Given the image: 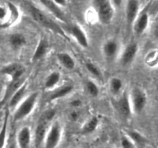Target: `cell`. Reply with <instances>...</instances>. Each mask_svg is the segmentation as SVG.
<instances>
[{
	"label": "cell",
	"instance_id": "2",
	"mask_svg": "<svg viewBox=\"0 0 158 148\" xmlns=\"http://www.w3.org/2000/svg\"><path fill=\"white\" fill-rule=\"evenodd\" d=\"M54 115H55V110H47L46 112L44 113L41 117H40L34 133L35 145L36 146H40L44 140L47 132L50 127L49 123H51Z\"/></svg>",
	"mask_w": 158,
	"mask_h": 148
},
{
	"label": "cell",
	"instance_id": "5",
	"mask_svg": "<svg viewBox=\"0 0 158 148\" xmlns=\"http://www.w3.org/2000/svg\"><path fill=\"white\" fill-rule=\"evenodd\" d=\"M62 137V127L58 121L50 126L44 140V148H57Z\"/></svg>",
	"mask_w": 158,
	"mask_h": 148
},
{
	"label": "cell",
	"instance_id": "11",
	"mask_svg": "<svg viewBox=\"0 0 158 148\" xmlns=\"http://www.w3.org/2000/svg\"><path fill=\"white\" fill-rule=\"evenodd\" d=\"M1 72L5 75H8L11 79H18L23 77L24 73L23 66L19 63H12L6 66H4L1 70Z\"/></svg>",
	"mask_w": 158,
	"mask_h": 148
},
{
	"label": "cell",
	"instance_id": "3",
	"mask_svg": "<svg viewBox=\"0 0 158 148\" xmlns=\"http://www.w3.org/2000/svg\"><path fill=\"white\" fill-rule=\"evenodd\" d=\"M92 6L96 13L98 19L102 24L107 25L112 22L114 10L110 0H93Z\"/></svg>",
	"mask_w": 158,
	"mask_h": 148
},
{
	"label": "cell",
	"instance_id": "21",
	"mask_svg": "<svg viewBox=\"0 0 158 148\" xmlns=\"http://www.w3.org/2000/svg\"><path fill=\"white\" fill-rule=\"evenodd\" d=\"M73 89H74V87H73L72 85L62 86L61 87L54 90V93H53L51 95V96H50V100H55V99L64 97L65 96L68 95L71 91H72Z\"/></svg>",
	"mask_w": 158,
	"mask_h": 148
},
{
	"label": "cell",
	"instance_id": "35",
	"mask_svg": "<svg viewBox=\"0 0 158 148\" xmlns=\"http://www.w3.org/2000/svg\"><path fill=\"white\" fill-rule=\"evenodd\" d=\"M9 148H18L17 143L16 141H12V143L9 146Z\"/></svg>",
	"mask_w": 158,
	"mask_h": 148
},
{
	"label": "cell",
	"instance_id": "8",
	"mask_svg": "<svg viewBox=\"0 0 158 148\" xmlns=\"http://www.w3.org/2000/svg\"><path fill=\"white\" fill-rule=\"evenodd\" d=\"M139 12L138 0H128L126 8V21L128 29L133 28V23L137 18Z\"/></svg>",
	"mask_w": 158,
	"mask_h": 148
},
{
	"label": "cell",
	"instance_id": "34",
	"mask_svg": "<svg viewBox=\"0 0 158 148\" xmlns=\"http://www.w3.org/2000/svg\"><path fill=\"white\" fill-rule=\"evenodd\" d=\"M153 36L158 40V24L154 27V29H153Z\"/></svg>",
	"mask_w": 158,
	"mask_h": 148
},
{
	"label": "cell",
	"instance_id": "37",
	"mask_svg": "<svg viewBox=\"0 0 158 148\" xmlns=\"http://www.w3.org/2000/svg\"><path fill=\"white\" fill-rule=\"evenodd\" d=\"M10 1H13V0H10Z\"/></svg>",
	"mask_w": 158,
	"mask_h": 148
},
{
	"label": "cell",
	"instance_id": "13",
	"mask_svg": "<svg viewBox=\"0 0 158 148\" xmlns=\"http://www.w3.org/2000/svg\"><path fill=\"white\" fill-rule=\"evenodd\" d=\"M70 33L74 36L76 41L83 48H87L89 46V40L84 30L77 25H73L70 28Z\"/></svg>",
	"mask_w": 158,
	"mask_h": 148
},
{
	"label": "cell",
	"instance_id": "26",
	"mask_svg": "<svg viewBox=\"0 0 158 148\" xmlns=\"http://www.w3.org/2000/svg\"><path fill=\"white\" fill-rule=\"evenodd\" d=\"M110 90L114 95H117L120 93L123 88V82L119 78L114 77L111 80L110 84Z\"/></svg>",
	"mask_w": 158,
	"mask_h": 148
},
{
	"label": "cell",
	"instance_id": "25",
	"mask_svg": "<svg viewBox=\"0 0 158 148\" xmlns=\"http://www.w3.org/2000/svg\"><path fill=\"white\" fill-rule=\"evenodd\" d=\"M8 120H9V111L7 110L5 114L3 124H2L1 130H0V148H3L6 143V138L7 134V127H8Z\"/></svg>",
	"mask_w": 158,
	"mask_h": 148
},
{
	"label": "cell",
	"instance_id": "18",
	"mask_svg": "<svg viewBox=\"0 0 158 148\" xmlns=\"http://www.w3.org/2000/svg\"><path fill=\"white\" fill-rule=\"evenodd\" d=\"M118 50V44L115 40H109L103 45V53L106 58L113 59Z\"/></svg>",
	"mask_w": 158,
	"mask_h": 148
},
{
	"label": "cell",
	"instance_id": "31",
	"mask_svg": "<svg viewBox=\"0 0 158 148\" xmlns=\"http://www.w3.org/2000/svg\"><path fill=\"white\" fill-rule=\"evenodd\" d=\"M69 118L71 120L74 121V120H77L78 119V113L76 112V111H71L69 114Z\"/></svg>",
	"mask_w": 158,
	"mask_h": 148
},
{
	"label": "cell",
	"instance_id": "4",
	"mask_svg": "<svg viewBox=\"0 0 158 148\" xmlns=\"http://www.w3.org/2000/svg\"><path fill=\"white\" fill-rule=\"evenodd\" d=\"M30 13H31L33 19L36 22H38L40 25L48 29L51 30V31L54 32V33H57V34L60 35V36H64V38H67L66 34L63 31L61 27L57 25L52 19L48 17L41 10H39L36 7H34L33 6H30Z\"/></svg>",
	"mask_w": 158,
	"mask_h": 148
},
{
	"label": "cell",
	"instance_id": "10",
	"mask_svg": "<svg viewBox=\"0 0 158 148\" xmlns=\"http://www.w3.org/2000/svg\"><path fill=\"white\" fill-rule=\"evenodd\" d=\"M138 52V46L136 43H133L128 45L124 49L120 57V62L123 66L130 65L136 57Z\"/></svg>",
	"mask_w": 158,
	"mask_h": 148
},
{
	"label": "cell",
	"instance_id": "32",
	"mask_svg": "<svg viewBox=\"0 0 158 148\" xmlns=\"http://www.w3.org/2000/svg\"><path fill=\"white\" fill-rule=\"evenodd\" d=\"M59 6H65L67 4V0H53Z\"/></svg>",
	"mask_w": 158,
	"mask_h": 148
},
{
	"label": "cell",
	"instance_id": "28",
	"mask_svg": "<svg viewBox=\"0 0 158 148\" xmlns=\"http://www.w3.org/2000/svg\"><path fill=\"white\" fill-rule=\"evenodd\" d=\"M85 66L87 70L92 74V76H95V77L97 78L101 77L102 72L101 71H100L99 68H98L96 65H95L92 63H90V62H88V63H86Z\"/></svg>",
	"mask_w": 158,
	"mask_h": 148
},
{
	"label": "cell",
	"instance_id": "33",
	"mask_svg": "<svg viewBox=\"0 0 158 148\" xmlns=\"http://www.w3.org/2000/svg\"><path fill=\"white\" fill-rule=\"evenodd\" d=\"M81 104V101L80 99H74L71 102V105L73 107H79Z\"/></svg>",
	"mask_w": 158,
	"mask_h": 148
},
{
	"label": "cell",
	"instance_id": "15",
	"mask_svg": "<svg viewBox=\"0 0 158 148\" xmlns=\"http://www.w3.org/2000/svg\"><path fill=\"white\" fill-rule=\"evenodd\" d=\"M149 24V16L146 12L141 13L133 23V28L136 35H142L147 29Z\"/></svg>",
	"mask_w": 158,
	"mask_h": 148
},
{
	"label": "cell",
	"instance_id": "22",
	"mask_svg": "<svg viewBox=\"0 0 158 148\" xmlns=\"http://www.w3.org/2000/svg\"><path fill=\"white\" fill-rule=\"evenodd\" d=\"M10 43L13 49H18L27 43V39L23 34L14 33V34L10 36Z\"/></svg>",
	"mask_w": 158,
	"mask_h": 148
},
{
	"label": "cell",
	"instance_id": "19",
	"mask_svg": "<svg viewBox=\"0 0 158 148\" xmlns=\"http://www.w3.org/2000/svg\"><path fill=\"white\" fill-rule=\"evenodd\" d=\"M59 63L68 70H71L75 66V62L71 55L67 53H59L57 55Z\"/></svg>",
	"mask_w": 158,
	"mask_h": 148
},
{
	"label": "cell",
	"instance_id": "24",
	"mask_svg": "<svg viewBox=\"0 0 158 148\" xmlns=\"http://www.w3.org/2000/svg\"><path fill=\"white\" fill-rule=\"evenodd\" d=\"M128 137H130V140L133 141L134 145L136 146H143L146 144L147 143V140L145 137L139 133L138 131L136 130H130L128 132Z\"/></svg>",
	"mask_w": 158,
	"mask_h": 148
},
{
	"label": "cell",
	"instance_id": "16",
	"mask_svg": "<svg viewBox=\"0 0 158 148\" xmlns=\"http://www.w3.org/2000/svg\"><path fill=\"white\" fill-rule=\"evenodd\" d=\"M49 46H48V43L46 40L44 39H41L38 42V44L36 46V49H35L34 53L33 54V57H32V61L36 62L38 60H41L42 58L45 56L47 54L48 49Z\"/></svg>",
	"mask_w": 158,
	"mask_h": 148
},
{
	"label": "cell",
	"instance_id": "20",
	"mask_svg": "<svg viewBox=\"0 0 158 148\" xmlns=\"http://www.w3.org/2000/svg\"><path fill=\"white\" fill-rule=\"evenodd\" d=\"M98 126V120L97 117H93L89 119L83 124L81 129V133L83 135H89L96 130Z\"/></svg>",
	"mask_w": 158,
	"mask_h": 148
},
{
	"label": "cell",
	"instance_id": "12",
	"mask_svg": "<svg viewBox=\"0 0 158 148\" xmlns=\"http://www.w3.org/2000/svg\"><path fill=\"white\" fill-rule=\"evenodd\" d=\"M40 2H41L42 5L46 7L57 19L63 22H68L65 15L64 14L59 6L57 5L53 0H40Z\"/></svg>",
	"mask_w": 158,
	"mask_h": 148
},
{
	"label": "cell",
	"instance_id": "7",
	"mask_svg": "<svg viewBox=\"0 0 158 148\" xmlns=\"http://www.w3.org/2000/svg\"><path fill=\"white\" fill-rule=\"evenodd\" d=\"M115 107L118 114L123 119H128L131 117L132 105L127 92H124L116 101Z\"/></svg>",
	"mask_w": 158,
	"mask_h": 148
},
{
	"label": "cell",
	"instance_id": "17",
	"mask_svg": "<svg viewBox=\"0 0 158 148\" xmlns=\"http://www.w3.org/2000/svg\"><path fill=\"white\" fill-rule=\"evenodd\" d=\"M27 92V84H23L16 92L13 94L9 100V106L11 108L16 107L23 101L24 96Z\"/></svg>",
	"mask_w": 158,
	"mask_h": 148
},
{
	"label": "cell",
	"instance_id": "23",
	"mask_svg": "<svg viewBox=\"0 0 158 148\" xmlns=\"http://www.w3.org/2000/svg\"><path fill=\"white\" fill-rule=\"evenodd\" d=\"M60 80V75L58 72H53L45 80L44 87L47 90H51L57 85Z\"/></svg>",
	"mask_w": 158,
	"mask_h": 148
},
{
	"label": "cell",
	"instance_id": "27",
	"mask_svg": "<svg viewBox=\"0 0 158 148\" xmlns=\"http://www.w3.org/2000/svg\"><path fill=\"white\" fill-rule=\"evenodd\" d=\"M85 88L87 93L92 97H95L99 93V89L95 82L92 80H87L85 83Z\"/></svg>",
	"mask_w": 158,
	"mask_h": 148
},
{
	"label": "cell",
	"instance_id": "29",
	"mask_svg": "<svg viewBox=\"0 0 158 148\" xmlns=\"http://www.w3.org/2000/svg\"><path fill=\"white\" fill-rule=\"evenodd\" d=\"M121 145L123 148H133L135 146L128 136H123L121 138Z\"/></svg>",
	"mask_w": 158,
	"mask_h": 148
},
{
	"label": "cell",
	"instance_id": "30",
	"mask_svg": "<svg viewBox=\"0 0 158 148\" xmlns=\"http://www.w3.org/2000/svg\"><path fill=\"white\" fill-rule=\"evenodd\" d=\"M8 16V10L6 7L0 6V21H5Z\"/></svg>",
	"mask_w": 158,
	"mask_h": 148
},
{
	"label": "cell",
	"instance_id": "36",
	"mask_svg": "<svg viewBox=\"0 0 158 148\" xmlns=\"http://www.w3.org/2000/svg\"><path fill=\"white\" fill-rule=\"evenodd\" d=\"M115 1L117 4H119V2H120V0H115Z\"/></svg>",
	"mask_w": 158,
	"mask_h": 148
},
{
	"label": "cell",
	"instance_id": "6",
	"mask_svg": "<svg viewBox=\"0 0 158 148\" xmlns=\"http://www.w3.org/2000/svg\"><path fill=\"white\" fill-rule=\"evenodd\" d=\"M147 99L146 93L139 88H134L131 94L132 110L136 114H139L147 105Z\"/></svg>",
	"mask_w": 158,
	"mask_h": 148
},
{
	"label": "cell",
	"instance_id": "9",
	"mask_svg": "<svg viewBox=\"0 0 158 148\" xmlns=\"http://www.w3.org/2000/svg\"><path fill=\"white\" fill-rule=\"evenodd\" d=\"M32 134L29 127H23L19 130L16 137V143L19 148H30Z\"/></svg>",
	"mask_w": 158,
	"mask_h": 148
},
{
	"label": "cell",
	"instance_id": "1",
	"mask_svg": "<svg viewBox=\"0 0 158 148\" xmlns=\"http://www.w3.org/2000/svg\"><path fill=\"white\" fill-rule=\"evenodd\" d=\"M38 96H39L38 92H34L27 98L23 99L22 102L18 105L13 114L14 121L17 122L24 120L33 112L37 102Z\"/></svg>",
	"mask_w": 158,
	"mask_h": 148
},
{
	"label": "cell",
	"instance_id": "14",
	"mask_svg": "<svg viewBox=\"0 0 158 148\" xmlns=\"http://www.w3.org/2000/svg\"><path fill=\"white\" fill-rule=\"evenodd\" d=\"M23 84V78H18V79H13L11 80V82L10 83V84L7 87L6 90L5 95L3 96V99L0 103V105H3L8 100H10V99L11 98V96H13V93L21 87V86Z\"/></svg>",
	"mask_w": 158,
	"mask_h": 148
}]
</instances>
